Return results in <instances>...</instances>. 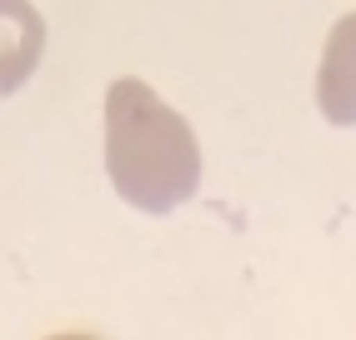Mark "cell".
I'll use <instances>...</instances> for the list:
<instances>
[{"mask_svg":"<svg viewBox=\"0 0 356 340\" xmlns=\"http://www.w3.org/2000/svg\"><path fill=\"white\" fill-rule=\"evenodd\" d=\"M106 176L115 196L146 215H171L201 185V145L161 95L121 76L106 90Z\"/></svg>","mask_w":356,"mask_h":340,"instance_id":"6da1fadb","label":"cell"},{"mask_svg":"<svg viewBox=\"0 0 356 340\" xmlns=\"http://www.w3.org/2000/svg\"><path fill=\"white\" fill-rule=\"evenodd\" d=\"M316 105L331 126H356V10L341 15L326 35L316 70Z\"/></svg>","mask_w":356,"mask_h":340,"instance_id":"7a4b0ae2","label":"cell"},{"mask_svg":"<svg viewBox=\"0 0 356 340\" xmlns=\"http://www.w3.org/2000/svg\"><path fill=\"white\" fill-rule=\"evenodd\" d=\"M45 56V20L31 0H0V101L35 76Z\"/></svg>","mask_w":356,"mask_h":340,"instance_id":"3957f363","label":"cell"}]
</instances>
